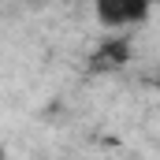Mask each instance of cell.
<instances>
[{
	"label": "cell",
	"mask_w": 160,
	"mask_h": 160,
	"mask_svg": "<svg viewBox=\"0 0 160 160\" xmlns=\"http://www.w3.org/2000/svg\"><path fill=\"white\" fill-rule=\"evenodd\" d=\"M97 8V19L112 30H123V26H138L149 19L153 11V0H93Z\"/></svg>",
	"instance_id": "1"
},
{
	"label": "cell",
	"mask_w": 160,
	"mask_h": 160,
	"mask_svg": "<svg viewBox=\"0 0 160 160\" xmlns=\"http://www.w3.org/2000/svg\"><path fill=\"white\" fill-rule=\"evenodd\" d=\"M127 60H130V41L127 38H112V41H104V45L97 48L93 67H101V71H119Z\"/></svg>",
	"instance_id": "2"
}]
</instances>
